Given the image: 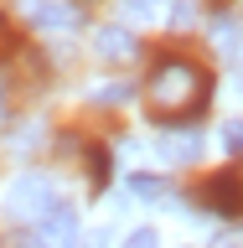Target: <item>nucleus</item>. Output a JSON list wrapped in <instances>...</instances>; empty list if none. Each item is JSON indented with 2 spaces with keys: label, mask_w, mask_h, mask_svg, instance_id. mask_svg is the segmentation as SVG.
<instances>
[{
  "label": "nucleus",
  "mask_w": 243,
  "mask_h": 248,
  "mask_svg": "<svg viewBox=\"0 0 243 248\" xmlns=\"http://www.w3.org/2000/svg\"><path fill=\"white\" fill-rule=\"evenodd\" d=\"M145 98H150V119L186 124V119H197L207 108V98H212V73L197 67L192 57H161L155 73H150Z\"/></svg>",
  "instance_id": "nucleus-1"
},
{
  "label": "nucleus",
  "mask_w": 243,
  "mask_h": 248,
  "mask_svg": "<svg viewBox=\"0 0 243 248\" xmlns=\"http://www.w3.org/2000/svg\"><path fill=\"white\" fill-rule=\"evenodd\" d=\"M47 207H52V181H47L42 170H26V176H16V181L5 186V212L21 217V222L42 217Z\"/></svg>",
  "instance_id": "nucleus-2"
},
{
  "label": "nucleus",
  "mask_w": 243,
  "mask_h": 248,
  "mask_svg": "<svg viewBox=\"0 0 243 248\" xmlns=\"http://www.w3.org/2000/svg\"><path fill=\"white\" fill-rule=\"evenodd\" d=\"M36 243L42 248H78V212L73 207H47L36 217Z\"/></svg>",
  "instance_id": "nucleus-3"
},
{
  "label": "nucleus",
  "mask_w": 243,
  "mask_h": 248,
  "mask_svg": "<svg viewBox=\"0 0 243 248\" xmlns=\"http://www.w3.org/2000/svg\"><path fill=\"white\" fill-rule=\"evenodd\" d=\"M26 21L36 31H73L78 26V5H62V0H31Z\"/></svg>",
  "instance_id": "nucleus-4"
},
{
  "label": "nucleus",
  "mask_w": 243,
  "mask_h": 248,
  "mask_svg": "<svg viewBox=\"0 0 243 248\" xmlns=\"http://www.w3.org/2000/svg\"><path fill=\"white\" fill-rule=\"evenodd\" d=\"M93 46H98V57H104V62H135L140 57L135 31H124V26H104L98 36H93Z\"/></svg>",
  "instance_id": "nucleus-5"
},
{
  "label": "nucleus",
  "mask_w": 243,
  "mask_h": 248,
  "mask_svg": "<svg viewBox=\"0 0 243 248\" xmlns=\"http://www.w3.org/2000/svg\"><path fill=\"white\" fill-rule=\"evenodd\" d=\"M161 160H171V166H192V160H202V135H161Z\"/></svg>",
  "instance_id": "nucleus-6"
},
{
  "label": "nucleus",
  "mask_w": 243,
  "mask_h": 248,
  "mask_svg": "<svg viewBox=\"0 0 243 248\" xmlns=\"http://www.w3.org/2000/svg\"><path fill=\"white\" fill-rule=\"evenodd\" d=\"M124 16H130V21H155V0H124Z\"/></svg>",
  "instance_id": "nucleus-7"
},
{
  "label": "nucleus",
  "mask_w": 243,
  "mask_h": 248,
  "mask_svg": "<svg viewBox=\"0 0 243 248\" xmlns=\"http://www.w3.org/2000/svg\"><path fill=\"white\" fill-rule=\"evenodd\" d=\"M130 186L140 197H166V181H155V176H130Z\"/></svg>",
  "instance_id": "nucleus-8"
},
{
  "label": "nucleus",
  "mask_w": 243,
  "mask_h": 248,
  "mask_svg": "<svg viewBox=\"0 0 243 248\" xmlns=\"http://www.w3.org/2000/svg\"><path fill=\"white\" fill-rule=\"evenodd\" d=\"M223 145H228L233 155H243V119H233V124H223Z\"/></svg>",
  "instance_id": "nucleus-9"
},
{
  "label": "nucleus",
  "mask_w": 243,
  "mask_h": 248,
  "mask_svg": "<svg viewBox=\"0 0 243 248\" xmlns=\"http://www.w3.org/2000/svg\"><path fill=\"white\" fill-rule=\"evenodd\" d=\"M124 98H130V88H124V83H119V88H114V83H104V88L93 93V104H124Z\"/></svg>",
  "instance_id": "nucleus-10"
},
{
  "label": "nucleus",
  "mask_w": 243,
  "mask_h": 248,
  "mask_svg": "<svg viewBox=\"0 0 243 248\" xmlns=\"http://www.w3.org/2000/svg\"><path fill=\"white\" fill-rule=\"evenodd\" d=\"M124 248H161V238H155L150 228H135L130 238H124Z\"/></svg>",
  "instance_id": "nucleus-11"
},
{
  "label": "nucleus",
  "mask_w": 243,
  "mask_h": 248,
  "mask_svg": "<svg viewBox=\"0 0 243 248\" xmlns=\"http://www.w3.org/2000/svg\"><path fill=\"white\" fill-rule=\"evenodd\" d=\"M212 248H243V232H223V238H212Z\"/></svg>",
  "instance_id": "nucleus-12"
},
{
  "label": "nucleus",
  "mask_w": 243,
  "mask_h": 248,
  "mask_svg": "<svg viewBox=\"0 0 243 248\" xmlns=\"http://www.w3.org/2000/svg\"><path fill=\"white\" fill-rule=\"evenodd\" d=\"M83 248H109V232H88V238H83Z\"/></svg>",
  "instance_id": "nucleus-13"
},
{
  "label": "nucleus",
  "mask_w": 243,
  "mask_h": 248,
  "mask_svg": "<svg viewBox=\"0 0 243 248\" xmlns=\"http://www.w3.org/2000/svg\"><path fill=\"white\" fill-rule=\"evenodd\" d=\"M233 181H238V191H243V166H233Z\"/></svg>",
  "instance_id": "nucleus-14"
},
{
  "label": "nucleus",
  "mask_w": 243,
  "mask_h": 248,
  "mask_svg": "<svg viewBox=\"0 0 243 248\" xmlns=\"http://www.w3.org/2000/svg\"><path fill=\"white\" fill-rule=\"evenodd\" d=\"M238 83H243V52H238Z\"/></svg>",
  "instance_id": "nucleus-15"
},
{
  "label": "nucleus",
  "mask_w": 243,
  "mask_h": 248,
  "mask_svg": "<svg viewBox=\"0 0 243 248\" xmlns=\"http://www.w3.org/2000/svg\"><path fill=\"white\" fill-rule=\"evenodd\" d=\"M0 114H5V88H0Z\"/></svg>",
  "instance_id": "nucleus-16"
}]
</instances>
